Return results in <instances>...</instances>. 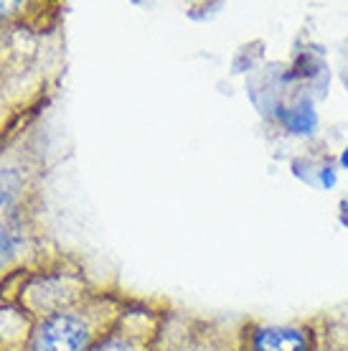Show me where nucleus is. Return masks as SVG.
Wrapping results in <instances>:
<instances>
[{
	"label": "nucleus",
	"mask_w": 348,
	"mask_h": 351,
	"mask_svg": "<svg viewBox=\"0 0 348 351\" xmlns=\"http://www.w3.org/2000/svg\"><path fill=\"white\" fill-rule=\"evenodd\" d=\"M89 326L74 313H49L28 334L26 351H87Z\"/></svg>",
	"instance_id": "nucleus-1"
},
{
	"label": "nucleus",
	"mask_w": 348,
	"mask_h": 351,
	"mask_svg": "<svg viewBox=\"0 0 348 351\" xmlns=\"http://www.w3.org/2000/svg\"><path fill=\"white\" fill-rule=\"evenodd\" d=\"M23 242V214L18 209L13 191L0 186V265H5L16 255Z\"/></svg>",
	"instance_id": "nucleus-2"
},
{
	"label": "nucleus",
	"mask_w": 348,
	"mask_h": 351,
	"mask_svg": "<svg viewBox=\"0 0 348 351\" xmlns=\"http://www.w3.org/2000/svg\"><path fill=\"white\" fill-rule=\"evenodd\" d=\"M254 351H308V339L297 328L267 326L254 336Z\"/></svg>",
	"instance_id": "nucleus-3"
},
{
	"label": "nucleus",
	"mask_w": 348,
	"mask_h": 351,
	"mask_svg": "<svg viewBox=\"0 0 348 351\" xmlns=\"http://www.w3.org/2000/svg\"><path fill=\"white\" fill-rule=\"evenodd\" d=\"M315 123H318V117H315L313 107L305 105V102L288 114V128L293 132H313Z\"/></svg>",
	"instance_id": "nucleus-4"
},
{
	"label": "nucleus",
	"mask_w": 348,
	"mask_h": 351,
	"mask_svg": "<svg viewBox=\"0 0 348 351\" xmlns=\"http://www.w3.org/2000/svg\"><path fill=\"white\" fill-rule=\"evenodd\" d=\"M99 351H130L125 343H107V346H102Z\"/></svg>",
	"instance_id": "nucleus-5"
},
{
	"label": "nucleus",
	"mask_w": 348,
	"mask_h": 351,
	"mask_svg": "<svg viewBox=\"0 0 348 351\" xmlns=\"http://www.w3.org/2000/svg\"><path fill=\"white\" fill-rule=\"evenodd\" d=\"M340 166H343V168H348V148L343 150V156H340Z\"/></svg>",
	"instance_id": "nucleus-6"
}]
</instances>
